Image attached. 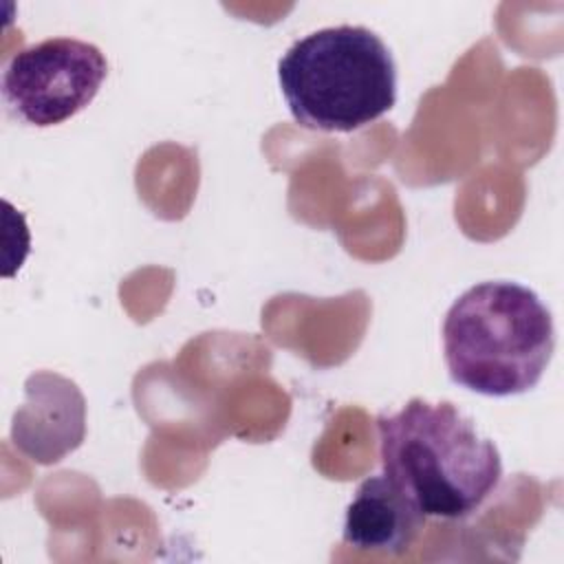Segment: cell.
<instances>
[{
  "instance_id": "obj_1",
  "label": "cell",
  "mask_w": 564,
  "mask_h": 564,
  "mask_svg": "<svg viewBox=\"0 0 564 564\" xmlns=\"http://www.w3.org/2000/svg\"><path fill=\"white\" fill-rule=\"evenodd\" d=\"M383 476L425 516L465 518L500 485V452L449 401L410 399L377 416Z\"/></svg>"
},
{
  "instance_id": "obj_2",
  "label": "cell",
  "mask_w": 564,
  "mask_h": 564,
  "mask_svg": "<svg viewBox=\"0 0 564 564\" xmlns=\"http://www.w3.org/2000/svg\"><path fill=\"white\" fill-rule=\"evenodd\" d=\"M555 350L551 311L535 291L487 280L454 300L443 322V352L454 383L511 397L538 386Z\"/></svg>"
},
{
  "instance_id": "obj_3",
  "label": "cell",
  "mask_w": 564,
  "mask_h": 564,
  "mask_svg": "<svg viewBox=\"0 0 564 564\" xmlns=\"http://www.w3.org/2000/svg\"><path fill=\"white\" fill-rule=\"evenodd\" d=\"M293 119L319 132H352L397 101V64L366 26L339 24L295 40L278 62Z\"/></svg>"
},
{
  "instance_id": "obj_4",
  "label": "cell",
  "mask_w": 564,
  "mask_h": 564,
  "mask_svg": "<svg viewBox=\"0 0 564 564\" xmlns=\"http://www.w3.org/2000/svg\"><path fill=\"white\" fill-rule=\"evenodd\" d=\"M99 46L75 37H48L13 53L2 70V97L29 126H57L84 110L106 79Z\"/></svg>"
},
{
  "instance_id": "obj_5",
  "label": "cell",
  "mask_w": 564,
  "mask_h": 564,
  "mask_svg": "<svg viewBox=\"0 0 564 564\" xmlns=\"http://www.w3.org/2000/svg\"><path fill=\"white\" fill-rule=\"evenodd\" d=\"M425 513L383 474L366 478L346 507L344 542L359 551L405 553L425 527Z\"/></svg>"
}]
</instances>
